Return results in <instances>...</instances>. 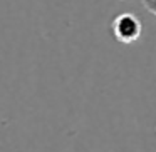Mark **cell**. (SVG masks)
<instances>
[{"instance_id": "cell-1", "label": "cell", "mask_w": 156, "mask_h": 152, "mask_svg": "<svg viewBox=\"0 0 156 152\" xmlns=\"http://www.w3.org/2000/svg\"><path fill=\"white\" fill-rule=\"evenodd\" d=\"M111 32L119 44L129 45V44H134V42L141 37L143 24L134 14L124 12V14H119L112 19Z\"/></svg>"}, {"instance_id": "cell-2", "label": "cell", "mask_w": 156, "mask_h": 152, "mask_svg": "<svg viewBox=\"0 0 156 152\" xmlns=\"http://www.w3.org/2000/svg\"><path fill=\"white\" fill-rule=\"evenodd\" d=\"M141 4L149 14H153L156 17V0H141Z\"/></svg>"}]
</instances>
